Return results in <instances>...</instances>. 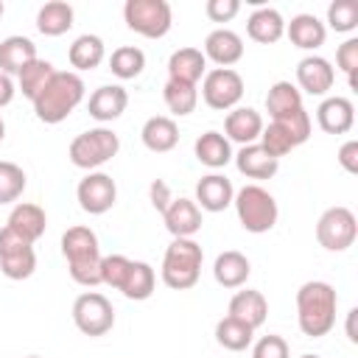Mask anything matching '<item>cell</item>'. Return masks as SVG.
Masks as SVG:
<instances>
[{
  "label": "cell",
  "instance_id": "6da1fadb",
  "mask_svg": "<svg viewBox=\"0 0 358 358\" xmlns=\"http://www.w3.org/2000/svg\"><path fill=\"white\" fill-rule=\"evenodd\" d=\"M338 294L324 280H308L296 291V324L308 338H322L336 327Z\"/></svg>",
  "mask_w": 358,
  "mask_h": 358
},
{
  "label": "cell",
  "instance_id": "7a4b0ae2",
  "mask_svg": "<svg viewBox=\"0 0 358 358\" xmlns=\"http://www.w3.org/2000/svg\"><path fill=\"white\" fill-rule=\"evenodd\" d=\"M84 90H87L84 78L76 70H56L50 76V81L45 84V90L31 101L36 117L48 126L62 123L84 101Z\"/></svg>",
  "mask_w": 358,
  "mask_h": 358
},
{
  "label": "cell",
  "instance_id": "3957f363",
  "mask_svg": "<svg viewBox=\"0 0 358 358\" xmlns=\"http://www.w3.org/2000/svg\"><path fill=\"white\" fill-rule=\"evenodd\" d=\"M62 255L67 260V271L73 282L84 288L101 285V246L98 235L90 227H70L62 235Z\"/></svg>",
  "mask_w": 358,
  "mask_h": 358
},
{
  "label": "cell",
  "instance_id": "277c9868",
  "mask_svg": "<svg viewBox=\"0 0 358 358\" xmlns=\"http://www.w3.org/2000/svg\"><path fill=\"white\" fill-rule=\"evenodd\" d=\"M204 252L193 238H173L162 257V282L173 291H187L199 282Z\"/></svg>",
  "mask_w": 358,
  "mask_h": 358
},
{
  "label": "cell",
  "instance_id": "5b68a950",
  "mask_svg": "<svg viewBox=\"0 0 358 358\" xmlns=\"http://www.w3.org/2000/svg\"><path fill=\"white\" fill-rule=\"evenodd\" d=\"M232 204H235L241 227L252 235H263V232L274 229V224L280 218L277 199L260 185H243L241 190H235Z\"/></svg>",
  "mask_w": 358,
  "mask_h": 358
},
{
  "label": "cell",
  "instance_id": "8992f818",
  "mask_svg": "<svg viewBox=\"0 0 358 358\" xmlns=\"http://www.w3.org/2000/svg\"><path fill=\"white\" fill-rule=\"evenodd\" d=\"M117 151H120V137L106 126H95V129H87L73 137L67 157L76 168L90 173V171H98L101 165H106Z\"/></svg>",
  "mask_w": 358,
  "mask_h": 358
},
{
  "label": "cell",
  "instance_id": "52a82bcc",
  "mask_svg": "<svg viewBox=\"0 0 358 358\" xmlns=\"http://www.w3.org/2000/svg\"><path fill=\"white\" fill-rule=\"evenodd\" d=\"M123 20L134 34L145 39H159L171 31L173 11L168 0H126Z\"/></svg>",
  "mask_w": 358,
  "mask_h": 358
},
{
  "label": "cell",
  "instance_id": "ba28073f",
  "mask_svg": "<svg viewBox=\"0 0 358 358\" xmlns=\"http://www.w3.org/2000/svg\"><path fill=\"white\" fill-rule=\"evenodd\" d=\"M358 238V221L350 207H327L316 221V241L327 252H344Z\"/></svg>",
  "mask_w": 358,
  "mask_h": 358
},
{
  "label": "cell",
  "instance_id": "9c48e42d",
  "mask_svg": "<svg viewBox=\"0 0 358 358\" xmlns=\"http://www.w3.org/2000/svg\"><path fill=\"white\" fill-rule=\"evenodd\" d=\"M73 324L90 338L106 336L115 327V308L101 291H84L73 302Z\"/></svg>",
  "mask_w": 358,
  "mask_h": 358
},
{
  "label": "cell",
  "instance_id": "30bf717a",
  "mask_svg": "<svg viewBox=\"0 0 358 358\" xmlns=\"http://www.w3.org/2000/svg\"><path fill=\"white\" fill-rule=\"evenodd\" d=\"M201 98L215 112H229L243 98V78L232 67H213L201 78Z\"/></svg>",
  "mask_w": 358,
  "mask_h": 358
},
{
  "label": "cell",
  "instance_id": "8fae6325",
  "mask_svg": "<svg viewBox=\"0 0 358 358\" xmlns=\"http://www.w3.org/2000/svg\"><path fill=\"white\" fill-rule=\"evenodd\" d=\"M0 271L8 280H28L36 271L34 243L14 235L8 227L0 229Z\"/></svg>",
  "mask_w": 358,
  "mask_h": 358
},
{
  "label": "cell",
  "instance_id": "7c38bea8",
  "mask_svg": "<svg viewBox=\"0 0 358 358\" xmlns=\"http://www.w3.org/2000/svg\"><path fill=\"white\" fill-rule=\"evenodd\" d=\"M76 199H78V207L90 215H103L115 207L117 201V185L109 173L103 171H90L78 187H76Z\"/></svg>",
  "mask_w": 358,
  "mask_h": 358
},
{
  "label": "cell",
  "instance_id": "4fadbf2b",
  "mask_svg": "<svg viewBox=\"0 0 358 358\" xmlns=\"http://www.w3.org/2000/svg\"><path fill=\"white\" fill-rule=\"evenodd\" d=\"M336 84V70L324 56H305L296 64V90L308 95H327Z\"/></svg>",
  "mask_w": 358,
  "mask_h": 358
},
{
  "label": "cell",
  "instance_id": "5bb4252c",
  "mask_svg": "<svg viewBox=\"0 0 358 358\" xmlns=\"http://www.w3.org/2000/svg\"><path fill=\"white\" fill-rule=\"evenodd\" d=\"M263 117L257 109L252 106H235L227 112L224 117V137L229 143H238V145H252L260 140V131H263Z\"/></svg>",
  "mask_w": 358,
  "mask_h": 358
},
{
  "label": "cell",
  "instance_id": "9a60e30c",
  "mask_svg": "<svg viewBox=\"0 0 358 358\" xmlns=\"http://www.w3.org/2000/svg\"><path fill=\"white\" fill-rule=\"evenodd\" d=\"M204 59L218 67H232L243 59V39L232 28H215L204 36Z\"/></svg>",
  "mask_w": 358,
  "mask_h": 358
},
{
  "label": "cell",
  "instance_id": "2e32d148",
  "mask_svg": "<svg viewBox=\"0 0 358 358\" xmlns=\"http://www.w3.org/2000/svg\"><path fill=\"white\" fill-rule=\"evenodd\" d=\"M316 123L324 134H347L355 126V106L344 95H330L316 109Z\"/></svg>",
  "mask_w": 358,
  "mask_h": 358
},
{
  "label": "cell",
  "instance_id": "e0dca14e",
  "mask_svg": "<svg viewBox=\"0 0 358 358\" xmlns=\"http://www.w3.org/2000/svg\"><path fill=\"white\" fill-rule=\"evenodd\" d=\"M162 221H165V229L173 238H193L201 229V210H199V204L193 199L179 196L165 207Z\"/></svg>",
  "mask_w": 358,
  "mask_h": 358
},
{
  "label": "cell",
  "instance_id": "ac0fdd59",
  "mask_svg": "<svg viewBox=\"0 0 358 358\" xmlns=\"http://www.w3.org/2000/svg\"><path fill=\"white\" fill-rule=\"evenodd\" d=\"M232 199H235V187L224 173H207L196 182V199L193 201L199 204V210L221 213L232 204Z\"/></svg>",
  "mask_w": 358,
  "mask_h": 358
},
{
  "label": "cell",
  "instance_id": "d6986e66",
  "mask_svg": "<svg viewBox=\"0 0 358 358\" xmlns=\"http://www.w3.org/2000/svg\"><path fill=\"white\" fill-rule=\"evenodd\" d=\"M129 106V92L120 87V84H103L98 87L90 101H87V109L90 115L98 120V123H112L117 120Z\"/></svg>",
  "mask_w": 358,
  "mask_h": 358
},
{
  "label": "cell",
  "instance_id": "ffe728a7",
  "mask_svg": "<svg viewBox=\"0 0 358 358\" xmlns=\"http://www.w3.org/2000/svg\"><path fill=\"white\" fill-rule=\"evenodd\" d=\"M6 227H8L14 235H20L22 241H28V243H36V241L45 235V227H48V215H45V210H42L39 204H31V201H20V204H14V210L8 213V221H6Z\"/></svg>",
  "mask_w": 358,
  "mask_h": 358
},
{
  "label": "cell",
  "instance_id": "44dd1931",
  "mask_svg": "<svg viewBox=\"0 0 358 358\" xmlns=\"http://www.w3.org/2000/svg\"><path fill=\"white\" fill-rule=\"evenodd\" d=\"M227 316H232V319L243 322L246 327L257 330V327H263V322L268 316V302H266V296L260 291L243 288V291H235V296L229 299Z\"/></svg>",
  "mask_w": 358,
  "mask_h": 358
},
{
  "label": "cell",
  "instance_id": "7402d4cb",
  "mask_svg": "<svg viewBox=\"0 0 358 358\" xmlns=\"http://www.w3.org/2000/svg\"><path fill=\"white\" fill-rule=\"evenodd\" d=\"M140 140H143V145H145L148 151H154V154H168V151H173L176 143H179V126H176V120L168 117V115H154V117H148V120L143 123Z\"/></svg>",
  "mask_w": 358,
  "mask_h": 358
},
{
  "label": "cell",
  "instance_id": "603a6c76",
  "mask_svg": "<svg viewBox=\"0 0 358 358\" xmlns=\"http://www.w3.org/2000/svg\"><path fill=\"white\" fill-rule=\"evenodd\" d=\"M232 159H235V168L246 179H271L280 171V159H274L260 143L241 145V151L232 154Z\"/></svg>",
  "mask_w": 358,
  "mask_h": 358
},
{
  "label": "cell",
  "instance_id": "cb8c5ba5",
  "mask_svg": "<svg viewBox=\"0 0 358 358\" xmlns=\"http://www.w3.org/2000/svg\"><path fill=\"white\" fill-rule=\"evenodd\" d=\"M249 274H252V263L238 249L221 252L215 257V263H213V277H215V282L221 288H243L246 280H249Z\"/></svg>",
  "mask_w": 358,
  "mask_h": 358
},
{
  "label": "cell",
  "instance_id": "d4e9b609",
  "mask_svg": "<svg viewBox=\"0 0 358 358\" xmlns=\"http://www.w3.org/2000/svg\"><path fill=\"white\" fill-rule=\"evenodd\" d=\"M246 34H249V39H255L260 45H274V42H280L285 36V20H282V14L277 8L260 6V8H255L249 14Z\"/></svg>",
  "mask_w": 358,
  "mask_h": 358
},
{
  "label": "cell",
  "instance_id": "484cf974",
  "mask_svg": "<svg viewBox=\"0 0 358 358\" xmlns=\"http://www.w3.org/2000/svg\"><path fill=\"white\" fill-rule=\"evenodd\" d=\"M285 36L299 50H316L327 39V28L316 14H296L291 22H285Z\"/></svg>",
  "mask_w": 358,
  "mask_h": 358
},
{
  "label": "cell",
  "instance_id": "4316f807",
  "mask_svg": "<svg viewBox=\"0 0 358 358\" xmlns=\"http://www.w3.org/2000/svg\"><path fill=\"white\" fill-rule=\"evenodd\" d=\"M207 73V59L199 48H179L168 59V78L171 81H185V84H199Z\"/></svg>",
  "mask_w": 358,
  "mask_h": 358
},
{
  "label": "cell",
  "instance_id": "83f0119b",
  "mask_svg": "<svg viewBox=\"0 0 358 358\" xmlns=\"http://www.w3.org/2000/svg\"><path fill=\"white\" fill-rule=\"evenodd\" d=\"M193 154H196V159H199L201 165L218 171V168H224V165L232 162V143H229L221 131L210 129V131H204V134L196 137Z\"/></svg>",
  "mask_w": 358,
  "mask_h": 358
},
{
  "label": "cell",
  "instance_id": "f1b7e54d",
  "mask_svg": "<svg viewBox=\"0 0 358 358\" xmlns=\"http://www.w3.org/2000/svg\"><path fill=\"white\" fill-rule=\"evenodd\" d=\"M36 59V45L22 36V34H11L0 42V73L6 76H17L28 62Z\"/></svg>",
  "mask_w": 358,
  "mask_h": 358
},
{
  "label": "cell",
  "instance_id": "f546056e",
  "mask_svg": "<svg viewBox=\"0 0 358 358\" xmlns=\"http://www.w3.org/2000/svg\"><path fill=\"white\" fill-rule=\"evenodd\" d=\"M73 6L64 0H50L36 11V31L45 36H62L73 28Z\"/></svg>",
  "mask_w": 358,
  "mask_h": 358
},
{
  "label": "cell",
  "instance_id": "4dcf8cb0",
  "mask_svg": "<svg viewBox=\"0 0 358 358\" xmlns=\"http://www.w3.org/2000/svg\"><path fill=\"white\" fill-rule=\"evenodd\" d=\"M67 59L76 70H95L106 59V45L98 34H81V36L73 39V45L67 50Z\"/></svg>",
  "mask_w": 358,
  "mask_h": 358
},
{
  "label": "cell",
  "instance_id": "1f68e13d",
  "mask_svg": "<svg viewBox=\"0 0 358 358\" xmlns=\"http://www.w3.org/2000/svg\"><path fill=\"white\" fill-rule=\"evenodd\" d=\"M302 109V92L291 81H274L266 92V112L274 117H285L291 112Z\"/></svg>",
  "mask_w": 358,
  "mask_h": 358
},
{
  "label": "cell",
  "instance_id": "d6a6232c",
  "mask_svg": "<svg viewBox=\"0 0 358 358\" xmlns=\"http://www.w3.org/2000/svg\"><path fill=\"white\" fill-rule=\"evenodd\" d=\"M154 285H157V274L154 268L145 263V260H131V268H129V277L120 288V294L126 299H134V302H143L154 294Z\"/></svg>",
  "mask_w": 358,
  "mask_h": 358
},
{
  "label": "cell",
  "instance_id": "836d02e7",
  "mask_svg": "<svg viewBox=\"0 0 358 358\" xmlns=\"http://www.w3.org/2000/svg\"><path fill=\"white\" fill-rule=\"evenodd\" d=\"M56 73V67L48 62V59H34V62H28L20 73H17V87H20V92L25 95V98H36L42 90H45V84L50 81V76Z\"/></svg>",
  "mask_w": 358,
  "mask_h": 358
},
{
  "label": "cell",
  "instance_id": "e575fe53",
  "mask_svg": "<svg viewBox=\"0 0 358 358\" xmlns=\"http://www.w3.org/2000/svg\"><path fill=\"white\" fill-rule=\"evenodd\" d=\"M215 341H218L224 350H229V352H241V350L252 347L255 330L246 327L243 322L232 319V316H224V319L215 322Z\"/></svg>",
  "mask_w": 358,
  "mask_h": 358
},
{
  "label": "cell",
  "instance_id": "d590c367",
  "mask_svg": "<svg viewBox=\"0 0 358 358\" xmlns=\"http://www.w3.org/2000/svg\"><path fill=\"white\" fill-rule=\"evenodd\" d=\"M162 98H165V106L176 115V117H185L196 109L199 103V87L196 84H185V81H165L162 87Z\"/></svg>",
  "mask_w": 358,
  "mask_h": 358
},
{
  "label": "cell",
  "instance_id": "8d00e7d4",
  "mask_svg": "<svg viewBox=\"0 0 358 358\" xmlns=\"http://www.w3.org/2000/svg\"><path fill=\"white\" fill-rule=\"evenodd\" d=\"M109 70H112V76H117L123 81L137 78L145 70V53L140 48H134V45H120L109 56Z\"/></svg>",
  "mask_w": 358,
  "mask_h": 358
},
{
  "label": "cell",
  "instance_id": "74e56055",
  "mask_svg": "<svg viewBox=\"0 0 358 358\" xmlns=\"http://www.w3.org/2000/svg\"><path fill=\"white\" fill-rule=\"evenodd\" d=\"M274 159H280V157H285V154H291L294 148H296V140H294V134L282 126V123H277V120H271L268 126H263V131H260V140H257Z\"/></svg>",
  "mask_w": 358,
  "mask_h": 358
},
{
  "label": "cell",
  "instance_id": "f35d334b",
  "mask_svg": "<svg viewBox=\"0 0 358 358\" xmlns=\"http://www.w3.org/2000/svg\"><path fill=\"white\" fill-rule=\"evenodd\" d=\"M28 185V176L25 171L17 165V162H0V204H11L22 196Z\"/></svg>",
  "mask_w": 358,
  "mask_h": 358
},
{
  "label": "cell",
  "instance_id": "ab89813d",
  "mask_svg": "<svg viewBox=\"0 0 358 358\" xmlns=\"http://www.w3.org/2000/svg\"><path fill=\"white\" fill-rule=\"evenodd\" d=\"M327 25L336 34H352L358 28V3L355 0H333L327 6Z\"/></svg>",
  "mask_w": 358,
  "mask_h": 358
},
{
  "label": "cell",
  "instance_id": "60d3db41",
  "mask_svg": "<svg viewBox=\"0 0 358 358\" xmlns=\"http://www.w3.org/2000/svg\"><path fill=\"white\" fill-rule=\"evenodd\" d=\"M129 268H131V260L126 255H106V257H101V285H109V288L120 291L126 277H129Z\"/></svg>",
  "mask_w": 358,
  "mask_h": 358
},
{
  "label": "cell",
  "instance_id": "b9f144b4",
  "mask_svg": "<svg viewBox=\"0 0 358 358\" xmlns=\"http://www.w3.org/2000/svg\"><path fill=\"white\" fill-rule=\"evenodd\" d=\"M252 358H291V350H288V341L282 336H260L252 347Z\"/></svg>",
  "mask_w": 358,
  "mask_h": 358
},
{
  "label": "cell",
  "instance_id": "7bdbcfd3",
  "mask_svg": "<svg viewBox=\"0 0 358 358\" xmlns=\"http://www.w3.org/2000/svg\"><path fill=\"white\" fill-rule=\"evenodd\" d=\"M336 67L341 73H347V76L358 70V36H350V39H344L338 45V50H336Z\"/></svg>",
  "mask_w": 358,
  "mask_h": 358
},
{
  "label": "cell",
  "instance_id": "ee69618b",
  "mask_svg": "<svg viewBox=\"0 0 358 358\" xmlns=\"http://www.w3.org/2000/svg\"><path fill=\"white\" fill-rule=\"evenodd\" d=\"M238 11H241V0H207L204 3V14L213 22H229Z\"/></svg>",
  "mask_w": 358,
  "mask_h": 358
},
{
  "label": "cell",
  "instance_id": "f6af8a7d",
  "mask_svg": "<svg viewBox=\"0 0 358 358\" xmlns=\"http://www.w3.org/2000/svg\"><path fill=\"white\" fill-rule=\"evenodd\" d=\"M336 159H338V165H341L347 173H358V140H347V143H341Z\"/></svg>",
  "mask_w": 358,
  "mask_h": 358
},
{
  "label": "cell",
  "instance_id": "bcb514c9",
  "mask_svg": "<svg viewBox=\"0 0 358 358\" xmlns=\"http://www.w3.org/2000/svg\"><path fill=\"white\" fill-rule=\"evenodd\" d=\"M148 196H151V204L157 207V213H165V207L173 201V196H171V187H168L162 179H154V182H151V187H148Z\"/></svg>",
  "mask_w": 358,
  "mask_h": 358
},
{
  "label": "cell",
  "instance_id": "7dc6e473",
  "mask_svg": "<svg viewBox=\"0 0 358 358\" xmlns=\"http://www.w3.org/2000/svg\"><path fill=\"white\" fill-rule=\"evenodd\" d=\"M14 95H17V84H14V78L6 76V73H0V109L8 106V103L14 101Z\"/></svg>",
  "mask_w": 358,
  "mask_h": 358
},
{
  "label": "cell",
  "instance_id": "c3c4849f",
  "mask_svg": "<svg viewBox=\"0 0 358 358\" xmlns=\"http://www.w3.org/2000/svg\"><path fill=\"white\" fill-rule=\"evenodd\" d=\"M355 316H358V308H352L350 313H347V338L355 344L358 341V333H355Z\"/></svg>",
  "mask_w": 358,
  "mask_h": 358
},
{
  "label": "cell",
  "instance_id": "681fc988",
  "mask_svg": "<svg viewBox=\"0 0 358 358\" xmlns=\"http://www.w3.org/2000/svg\"><path fill=\"white\" fill-rule=\"evenodd\" d=\"M6 140V123H3V117H0V143Z\"/></svg>",
  "mask_w": 358,
  "mask_h": 358
},
{
  "label": "cell",
  "instance_id": "f907efd6",
  "mask_svg": "<svg viewBox=\"0 0 358 358\" xmlns=\"http://www.w3.org/2000/svg\"><path fill=\"white\" fill-rule=\"evenodd\" d=\"M3 11H6V6H3V3H0V17H3Z\"/></svg>",
  "mask_w": 358,
  "mask_h": 358
},
{
  "label": "cell",
  "instance_id": "816d5d0a",
  "mask_svg": "<svg viewBox=\"0 0 358 358\" xmlns=\"http://www.w3.org/2000/svg\"><path fill=\"white\" fill-rule=\"evenodd\" d=\"M299 358H319V355H299Z\"/></svg>",
  "mask_w": 358,
  "mask_h": 358
},
{
  "label": "cell",
  "instance_id": "f5cc1de1",
  "mask_svg": "<svg viewBox=\"0 0 358 358\" xmlns=\"http://www.w3.org/2000/svg\"><path fill=\"white\" fill-rule=\"evenodd\" d=\"M25 358H39V355H25Z\"/></svg>",
  "mask_w": 358,
  "mask_h": 358
}]
</instances>
